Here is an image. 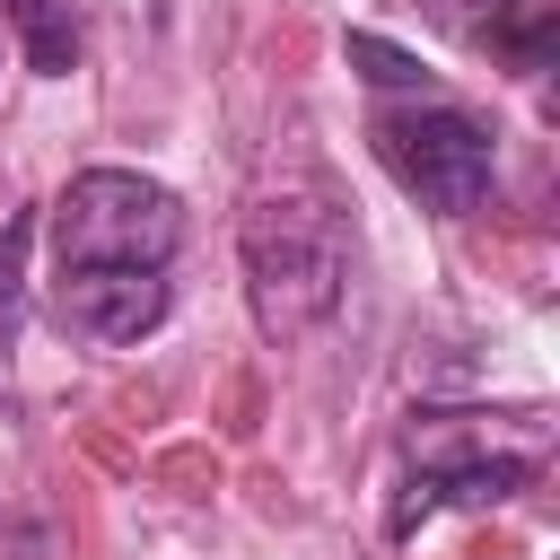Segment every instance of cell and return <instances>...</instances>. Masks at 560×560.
<instances>
[{
    "label": "cell",
    "instance_id": "obj_1",
    "mask_svg": "<svg viewBox=\"0 0 560 560\" xmlns=\"http://www.w3.org/2000/svg\"><path fill=\"white\" fill-rule=\"evenodd\" d=\"M236 254H245V298H254V324L271 341H306L341 315V280H350V219L324 184H280V192H254L245 201V228H236Z\"/></svg>",
    "mask_w": 560,
    "mask_h": 560
},
{
    "label": "cell",
    "instance_id": "obj_2",
    "mask_svg": "<svg viewBox=\"0 0 560 560\" xmlns=\"http://www.w3.org/2000/svg\"><path fill=\"white\" fill-rule=\"evenodd\" d=\"M542 472V438L490 446V411H411L402 429V490L385 508V534L411 542L438 508H499Z\"/></svg>",
    "mask_w": 560,
    "mask_h": 560
},
{
    "label": "cell",
    "instance_id": "obj_3",
    "mask_svg": "<svg viewBox=\"0 0 560 560\" xmlns=\"http://www.w3.org/2000/svg\"><path fill=\"white\" fill-rule=\"evenodd\" d=\"M175 245H184L175 192L131 166H88L52 201V271H166Z\"/></svg>",
    "mask_w": 560,
    "mask_h": 560
},
{
    "label": "cell",
    "instance_id": "obj_4",
    "mask_svg": "<svg viewBox=\"0 0 560 560\" xmlns=\"http://www.w3.org/2000/svg\"><path fill=\"white\" fill-rule=\"evenodd\" d=\"M368 140H376L385 175H394L411 201L446 210V219L481 210L490 184H499V140H490V122H472V114H455V105H394V114L368 122Z\"/></svg>",
    "mask_w": 560,
    "mask_h": 560
},
{
    "label": "cell",
    "instance_id": "obj_5",
    "mask_svg": "<svg viewBox=\"0 0 560 560\" xmlns=\"http://www.w3.org/2000/svg\"><path fill=\"white\" fill-rule=\"evenodd\" d=\"M175 306L166 271H52V315L79 341H140Z\"/></svg>",
    "mask_w": 560,
    "mask_h": 560
},
{
    "label": "cell",
    "instance_id": "obj_6",
    "mask_svg": "<svg viewBox=\"0 0 560 560\" xmlns=\"http://www.w3.org/2000/svg\"><path fill=\"white\" fill-rule=\"evenodd\" d=\"M438 35L472 44V52H499L516 61L525 79L551 70V0H411Z\"/></svg>",
    "mask_w": 560,
    "mask_h": 560
},
{
    "label": "cell",
    "instance_id": "obj_7",
    "mask_svg": "<svg viewBox=\"0 0 560 560\" xmlns=\"http://www.w3.org/2000/svg\"><path fill=\"white\" fill-rule=\"evenodd\" d=\"M9 26L26 35V61H35L44 79H61V70L79 61V26L61 18V0H9Z\"/></svg>",
    "mask_w": 560,
    "mask_h": 560
},
{
    "label": "cell",
    "instance_id": "obj_8",
    "mask_svg": "<svg viewBox=\"0 0 560 560\" xmlns=\"http://www.w3.org/2000/svg\"><path fill=\"white\" fill-rule=\"evenodd\" d=\"M26 245H35V210L0 219V341H9L18 315H26Z\"/></svg>",
    "mask_w": 560,
    "mask_h": 560
},
{
    "label": "cell",
    "instance_id": "obj_9",
    "mask_svg": "<svg viewBox=\"0 0 560 560\" xmlns=\"http://www.w3.org/2000/svg\"><path fill=\"white\" fill-rule=\"evenodd\" d=\"M350 61L376 79V88H429V70H420V52H402V44H385V35H368V26H350Z\"/></svg>",
    "mask_w": 560,
    "mask_h": 560
}]
</instances>
